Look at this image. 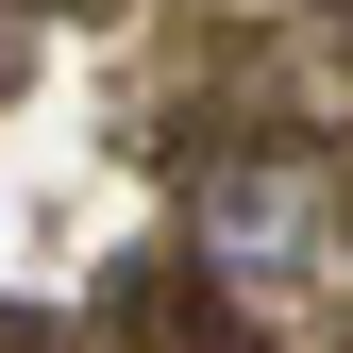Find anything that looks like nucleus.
Here are the masks:
<instances>
[{
    "mask_svg": "<svg viewBox=\"0 0 353 353\" xmlns=\"http://www.w3.org/2000/svg\"><path fill=\"white\" fill-rule=\"evenodd\" d=\"M303 219H320V168H252V185L202 202V252H219V270H286Z\"/></svg>",
    "mask_w": 353,
    "mask_h": 353,
    "instance_id": "obj_1",
    "label": "nucleus"
}]
</instances>
